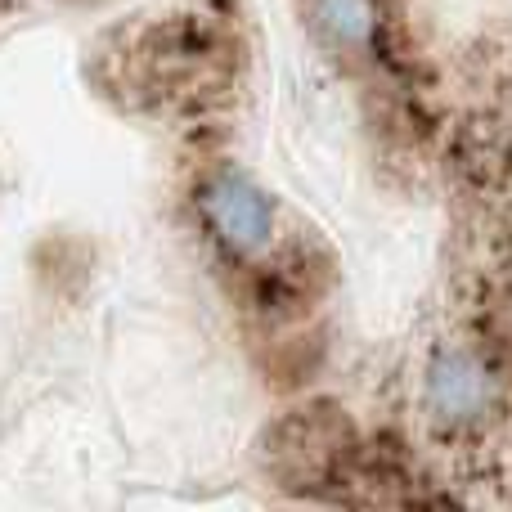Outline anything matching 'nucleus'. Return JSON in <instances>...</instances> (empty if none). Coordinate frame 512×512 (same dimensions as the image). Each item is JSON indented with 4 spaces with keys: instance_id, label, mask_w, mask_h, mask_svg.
Returning <instances> with one entry per match:
<instances>
[{
    "instance_id": "1",
    "label": "nucleus",
    "mask_w": 512,
    "mask_h": 512,
    "mask_svg": "<svg viewBox=\"0 0 512 512\" xmlns=\"http://www.w3.org/2000/svg\"><path fill=\"white\" fill-rule=\"evenodd\" d=\"M194 221L212 252L230 265H252L265 261L279 243L283 216L279 198L243 167H221L203 171L194 185Z\"/></svg>"
},
{
    "instance_id": "2",
    "label": "nucleus",
    "mask_w": 512,
    "mask_h": 512,
    "mask_svg": "<svg viewBox=\"0 0 512 512\" xmlns=\"http://www.w3.org/2000/svg\"><path fill=\"white\" fill-rule=\"evenodd\" d=\"M504 405V378L477 342L445 337L423 364V409L445 432L486 427Z\"/></svg>"
},
{
    "instance_id": "3",
    "label": "nucleus",
    "mask_w": 512,
    "mask_h": 512,
    "mask_svg": "<svg viewBox=\"0 0 512 512\" xmlns=\"http://www.w3.org/2000/svg\"><path fill=\"white\" fill-rule=\"evenodd\" d=\"M306 23L328 54L346 63H369L382 45L387 9L382 0H306Z\"/></svg>"
}]
</instances>
